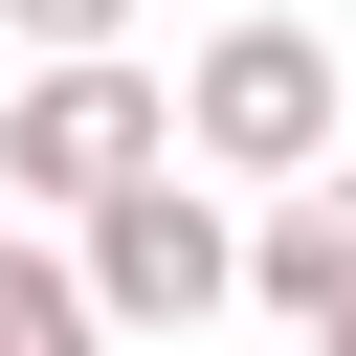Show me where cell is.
Returning a JSON list of instances; mask_svg holds the SVG:
<instances>
[{"label":"cell","instance_id":"277c9868","mask_svg":"<svg viewBox=\"0 0 356 356\" xmlns=\"http://www.w3.org/2000/svg\"><path fill=\"white\" fill-rule=\"evenodd\" d=\"M245 312H289V334H334V312H356V178H312V200H267V222H245Z\"/></svg>","mask_w":356,"mask_h":356},{"label":"cell","instance_id":"8992f818","mask_svg":"<svg viewBox=\"0 0 356 356\" xmlns=\"http://www.w3.org/2000/svg\"><path fill=\"white\" fill-rule=\"evenodd\" d=\"M0 22H22L44 67H111V22H134V0H0Z\"/></svg>","mask_w":356,"mask_h":356},{"label":"cell","instance_id":"5b68a950","mask_svg":"<svg viewBox=\"0 0 356 356\" xmlns=\"http://www.w3.org/2000/svg\"><path fill=\"white\" fill-rule=\"evenodd\" d=\"M0 356H111V334H89V267H67V245H0Z\"/></svg>","mask_w":356,"mask_h":356},{"label":"cell","instance_id":"52a82bcc","mask_svg":"<svg viewBox=\"0 0 356 356\" xmlns=\"http://www.w3.org/2000/svg\"><path fill=\"white\" fill-rule=\"evenodd\" d=\"M312 356H356V312H334V334H312Z\"/></svg>","mask_w":356,"mask_h":356},{"label":"cell","instance_id":"7a4b0ae2","mask_svg":"<svg viewBox=\"0 0 356 356\" xmlns=\"http://www.w3.org/2000/svg\"><path fill=\"white\" fill-rule=\"evenodd\" d=\"M0 178H22V200H67V222H111L134 178H178V89H156L134 44H111V67H44V89L0 111Z\"/></svg>","mask_w":356,"mask_h":356},{"label":"cell","instance_id":"6da1fadb","mask_svg":"<svg viewBox=\"0 0 356 356\" xmlns=\"http://www.w3.org/2000/svg\"><path fill=\"white\" fill-rule=\"evenodd\" d=\"M178 178L312 200V178H334V44H312V22H200V67H178Z\"/></svg>","mask_w":356,"mask_h":356},{"label":"cell","instance_id":"3957f363","mask_svg":"<svg viewBox=\"0 0 356 356\" xmlns=\"http://www.w3.org/2000/svg\"><path fill=\"white\" fill-rule=\"evenodd\" d=\"M67 267H89V334H200V312H245V222H222L200 178H134Z\"/></svg>","mask_w":356,"mask_h":356}]
</instances>
